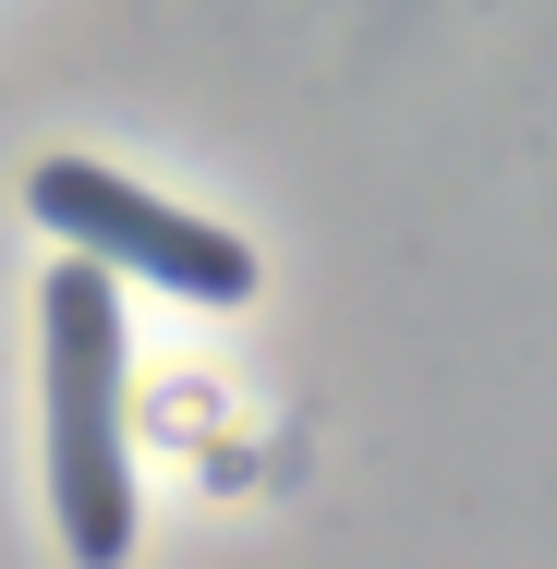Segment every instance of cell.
Wrapping results in <instances>:
<instances>
[{
    "label": "cell",
    "instance_id": "1",
    "mask_svg": "<svg viewBox=\"0 0 557 569\" xmlns=\"http://www.w3.org/2000/svg\"><path fill=\"white\" fill-rule=\"evenodd\" d=\"M37 388H49V509L73 558L133 546V449H121V267L61 254L37 279Z\"/></svg>",
    "mask_w": 557,
    "mask_h": 569
},
{
    "label": "cell",
    "instance_id": "2",
    "mask_svg": "<svg viewBox=\"0 0 557 569\" xmlns=\"http://www.w3.org/2000/svg\"><path fill=\"white\" fill-rule=\"evenodd\" d=\"M24 207H37V230L110 254L121 279H158V291H182V303H255V254H242L219 219L158 207L146 182H121L98 158H37V170H24Z\"/></svg>",
    "mask_w": 557,
    "mask_h": 569
}]
</instances>
